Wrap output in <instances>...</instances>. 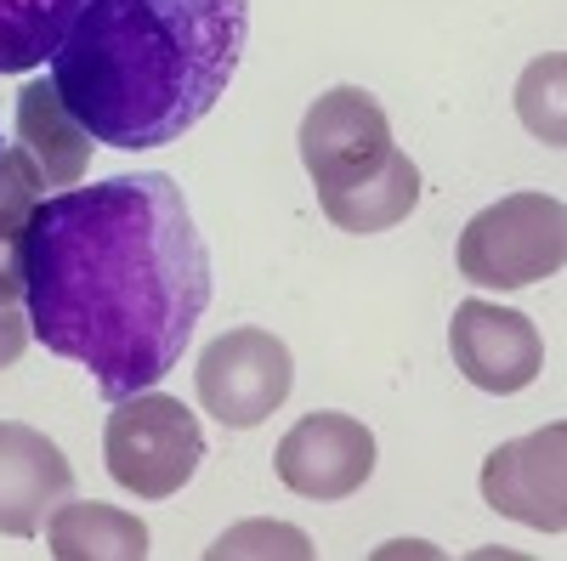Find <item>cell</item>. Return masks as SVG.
<instances>
[{
    "instance_id": "7",
    "label": "cell",
    "mask_w": 567,
    "mask_h": 561,
    "mask_svg": "<svg viewBox=\"0 0 567 561\" xmlns=\"http://www.w3.org/2000/svg\"><path fill=\"white\" fill-rule=\"evenodd\" d=\"M483 499L523 528H539V533L567 528V426L561 419L499 443L483 459Z\"/></svg>"
},
{
    "instance_id": "4",
    "label": "cell",
    "mask_w": 567,
    "mask_h": 561,
    "mask_svg": "<svg viewBox=\"0 0 567 561\" xmlns=\"http://www.w3.org/2000/svg\"><path fill=\"white\" fill-rule=\"evenodd\" d=\"M103 459L109 477L136 494V499H171L194 482L199 459H205V432L194 408H182L165 392H136L114 403L109 432H103Z\"/></svg>"
},
{
    "instance_id": "11",
    "label": "cell",
    "mask_w": 567,
    "mask_h": 561,
    "mask_svg": "<svg viewBox=\"0 0 567 561\" xmlns=\"http://www.w3.org/2000/svg\"><path fill=\"white\" fill-rule=\"evenodd\" d=\"M18 136H23V148L29 159L40 165L45 187H69L91 170V131L63 108L58 97V85H45V80H29L18 91Z\"/></svg>"
},
{
    "instance_id": "10",
    "label": "cell",
    "mask_w": 567,
    "mask_h": 561,
    "mask_svg": "<svg viewBox=\"0 0 567 561\" xmlns=\"http://www.w3.org/2000/svg\"><path fill=\"white\" fill-rule=\"evenodd\" d=\"M69 494L74 465L63 459V448L23 419H0V533L34 539Z\"/></svg>"
},
{
    "instance_id": "9",
    "label": "cell",
    "mask_w": 567,
    "mask_h": 561,
    "mask_svg": "<svg viewBox=\"0 0 567 561\" xmlns=\"http://www.w3.org/2000/svg\"><path fill=\"white\" fill-rule=\"evenodd\" d=\"M374 471V432L352 414H307L278 443V482L301 499H347Z\"/></svg>"
},
{
    "instance_id": "14",
    "label": "cell",
    "mask_w": 567,
    "mask_h": 561,
    "mask_svg": "<svg viewBox=\"0 0 567 561\" xmlns=\"http://www.w3.org/2000/svg\"><path fill=\"white\" fill-rule=\"evenodd\" d=\"M40 199L45 176L29 159V148H0V301H23V239Z\"/></svg>"
},
{
    "instance_id": "3",
    "label": "cell",
    "mask_w": 567,
    "mask_h": 561,
    "mask_svg": "<svg viewBox=\"0 0 567 561\" xmlns=\"http://www.w3.org/2000/svg\"><path fill=\"white\" fill-rule=\"evenodd\" d=\"M460 278L477 290H528L561 272L567 261V210L550 194H505L499 205L477 210L460 232Z\"/></svg>"
},
{
    "instance_id": "8",
    "label": "cell",
    "mask_w": 567,
    "mask_h": 561,
    "mask_svg": "<svg viewBox=\"0 0 567 561\" xmlns=\"http://www.w3.org/2000/svg\"><path fill=\"white\" fill-rule=\"evenodd\" d=\"M449 352L465 381L494 397L534 386L545 368V341L534 330V318L499 301H460L449 318Z\"/></svg>"
},
{
    "instance_id": "1",
    "label": "cell",
    "mask_w": 567,
    "mask_h": 561,
    "mask_svg": "<svg viewBox=\"0 0 567 561\" xmlns=\"http://www.w3.org/2000/svg\"><path fill=\"white\" fill-rule=\"evenodd\" d=\"M29 330L91 374L103 403L159 386L210 307V250L165 170L40 199L23 239Z\"/></svg>"
},
{
    "instance_id": "12",
    "label": "cell",
    "mask_w": 567,
    "mask_h": 561,
    "mask_svg": "<svg viewBox=\"0 0 567 561\" xmlns=\"http://www.w3.org/2000/svg\"><path fill=\"white\" fill-rule=\"evenodd\" d=\"M45 550L58 561H142L148 555V522L120 505L63 499L45 517Z\"/></svg>"
},
{
    "instance_id": "18",
    "label": "cell",
    "mask_w": 567,
    "mask_h": 561,
    "mask_svg": "<svg viewBox=\"0 0 567 561\" xmlns=\"http://www.w3.org/2000/svg\"><path fill=\"white\" fill-rule=\"evenodd\" d=\"M34 341L29 312H18V301H0V368H12L23 357V346Z\"/></svg>"
},
{
    "instance_id": "16",
    "label": "cell",
    "mask_w": 567,
    "mask_h": 561,
    "mask_svg": "<svg viewBox=\"0 0 567 561\" xmlns=\"http://www.w3.org/2000/svg\"><path fill=\"white\" fill-rule=\"evenodd\" d=\"M561 80H567V58L561 52H545L528 63V74L516 80V114L523 125L539 136L545 148H561L567 143V120H561Z\"/></svg>"
},
{
    "instance_id": "13",
    "label": "cell",
    "mask_w": 567,
    "mask_h": 561,
    "mask_svg": "<svg viewBox=\"0 0 567 561\" xmlns=\"http://www.w3.org/2000/svg\"><path fill=\"white\" fill-rule=\"evenodd\" d=\"M318 205H323V216L336 221L341 232H386V227H398L420 205V165L398 148L374 176L341 187V194H329Z\"/></svg>"
},
{
    "instance_id": "2",
    "label": "cell",
    "mask_w": 567,
    "mask_h": 561,
    "mask_svg": "<svg viewBox=\"0 0 567 561\" xmlns=\"http://www.w3.org/2000/svg\"><path fill=\"white\" fill-rule=\"evenodd\" d=\"M245 34L250 0H80L52 85L91 143L165 148L221 103Z\"/></svg>"
},
{
    "instance_id": "17",
    "label": "cell",
    "mask_w": 567,
    "mask_h": 561,
    "mask_svg": "<svg viewBox=\"0 0 567 561\" xmlns=\"http://www.w3.org/2000/svg\"><path fill=\"white\" fill-rule=\"evenodd\" d=\"M210 561H233V555H284V561H307L312 544L301 528L290 522H239V528H227L210 550Z\"/></svg>"
},
{
    "instance_id": "15",
    "label": "cell",
    "mask_w": 567,
    "mask_h": 561,
    "mask_svg": "<svg viewBox=\"0 0 567 561\" xmlns=\"http://www.w3.org/2000/svg\"><path fill=\"white\" fill-rule=\"evenodd\" d=\"M80 0H0V74H29L63 45Z\"/></svg>"
},
{
    "instance_id": "6",
    "label": "cell",
    "mask_w": 567,
    "mask_h": 561,
    "mask_svg": "<svg viewBox=\"0 0 567 561\" xmlns=\"http://www.w3.org/2000/svg\"><path fill=\"white\" fill-rule=\"evenodd\" d=\"M398 154L386 108L369 97L363 85H336L307 108L301 120V165L318 187V199L341 194V187L374 176Z\"/></svg>"
},
{
    "instance_id": "5",
    "label": "cell",
    "mask_w": 567,
    "mask_h": 561,
    "mask_svg": "<svg viewBox=\"0 0 567 561\" xmlns=\"http://www.w3.org/2000/svg\"><path fill=\"white\" fill-rule=\"evenodd\" d=\"M290 386H296L290 346L267 330H256V323L216 335L194 368L199 408L210 419H221L227 432H250L261 419H272L284 408V397H290Z\"/></svg>"
}]
</instances>
